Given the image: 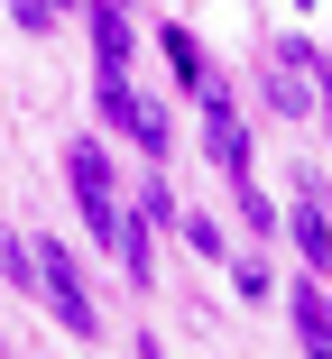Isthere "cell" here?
Segmentation results:
<instances>
[{
    "label": "cell",
    "mask_w": 332,
    "mask_h": 359,
    "mask_svg": "<svg viewBox=\"0 0 332 359\" xmlns=\"http://www.w3.org/2000/svg\"><path fill=\"white\" fill-rule=\"evenodd\" d=\"M204 148H213V166L231 175V184H249V129H240V111L204 83Z\"/></svg>",
    "instance_id": "3"
},
{
    "label": "cell",
    "mask_w": 332,
    "mask_h": 359,
    "mask_svg": "<svg viewBox=\"0 0 332 359\" xmlns=\"http://www.w3.org/2000/svg\"><path fill=\"white\" fill-rule=\"evenodd\" d=\"M268 102H277V111H296V120H305V111H314V83H268Z\"/></svg>",
    "instance_id": "13"
},
{
    "label": "cell",
    "mask_w": 332,
    "mask_h": 359,
    "mask_svg": "<svg viewBox=\"0 0 332 359\" xmlns=\"http://www.w3.org/2000/svg\"><path fill=\"white\" fill-rule=\"evenodd\" d=\"M93 93H102V111H111V120H120L129 138H139L148 157H166V111H157V102H148L139 83H129V74H120V83H93Z\"/></svg>",
    "instance_id": "2"
},
{
    "label": "cell",
    "mask_w": 332,
    "mask_h": 359,
    "mask_svg": "<svg viewBox=\"0 0 332 359\" xmlns=\"http://www.w3.org/2000/svg\"><path fill=\"white\" fill-rule=\"evenodd\" d=\"M84 19H93V55H102V83L129 74V19H120V0H84Z\"/></svg>",
    "instance_id": "4"
},
{
    "label": "cell",
    "mask_w": 332,
    "mask_h": 359,
    "mask_svg": "<svg viewBox=\"0 0 332 359\" xmlns=\"http://www.w3.org/2000/svg\"><path fill=\"white\" fill-rule=\"evenodd\" d=\"M166 55H175V74H185V83H204V55H194V37H185V28H166Z\"/></svg>",
    "instance_id": "10"
},
{
    "label": "cell",
    "mask_w": 332,
    "mask_h": 359,
    "mask_svg": "<svg viewBox=\"0 0 332 359\" xmlns=\"http://www.w3.org/2000/svg\"><path fill=\"white\" fill-rule=\"evenodd\" d=\"M185 240L204 249V258H222V249H231V240H222V222H204V212H194V222H185Z\"/></svg>",
    "instance_id": "12"
},
{
    "label": "cell",
    "mask_w": 332,
    "mask_h": 359,
    "mask_svg": "<svg viewBox=\"0 0 332 359\" xmlns=\"http://www.w3.org/2000/svg\"><path fill=\"white\" fill-rule=\"evenodd\" d=\"M296 332L314 359H332V295H314V285H296Z\"/></svg>",
    "instance_id": "7"
},
{
    "label": "cell",
    "mask_w": 332,
    "mask_h": 359,
    "mask_svg": "<svg viewBox=\"0 0 332 359\" xmlns=\"http://www.w3.org/2000/svg\"><path fill=\"white\" fill-rule=\"evenodd\" d=\"M65 184H74V203H111V148L102 138H74V148H65Z\"/></svg>",
    "instance_id": "5"
},
{
    "label": "cell",
    "mask_w": 332,
    "mask_h": 359,
    "mask_svg": "<svg viewBox=\"0 0 332 359\" xmlns=\"http://www.w3.org/2000/svg\"><path fill=\"white\" fill-rule=\"evenodd\" d=\"M0 359H10V341H0Z\"/></svg>",
    "instance_id": "14"
},
{
    "label": "cell",
    "mask_w": 332,
    "mask_h": 359,
    "mask_svg": "<svg viewBox=\"0 0 332 359\" xmlns=\"http://www.w3.org/2000/svg\"><path fill=\"white\" fill-rule=\"evenodd\" d=\"M286 240L305 249V267H332V222H323V203H314V194L286 212Z\"/></svg>",
    "instance_id": "6"
},
{
    "label": "cell",
    "mask_w": 332,
    "mask_h": 359,
    "mask_svg": "<svg viewBox=\"0 0 332 359\" xmlns=\"http://www.w3.org/2000/svg\"><path fill=\"white\" fill-rule=\"evenodd\" d=\"M37 295H46V313H55L65 332H84V341L102 332V313H93V295H84V267H74V249H55V240L37 249Z\"/></svg>",
    "instance_id": "1"
},
{
    "label": "cell",
    "mask_w": 332,
    "mask_h": 359,
    "mask_svg": "<svg viewBox=\"0 0 332 359\" xmlns=\"http://www.w3.org/2000/svg\"><path fill=\"white\" fill-rule=\"evenodd\" d=\"M129 222H139V231H157V222H175V194H166V175L139 194V212H129Z\"/></svg>",
    "instance_id": "9"
},
{
    "label": "cell",
    "mask_w": 332,
    "mask_h": 359,
    "mask_svg": "<svg viewBox=\"0 0 332 359\" xmlns=\"http://www.w3.org/2000/svg\"><path fill=\"white\" fill-rule=\"evenodd\" d=\"M10 10H19V28H28V37H46V28H55V10H65V0H10Z\"/></svg>",
    "instance_id": "11"
},
{
    "label": "cell",
    "mask_w": 332,
    "mask_h": 359,
    "mask_svg": "<svg viewBox=\"0 0 332 359\" xmlns=\"http://www.w3.org/2000/svg\"><path fill=\"white\" fill-rule=\"evenodd\" d=\"M0 276H10V285H37V258H28L19 231H0Z\"/></svg>",
    "instance_id": "8"
}]
</instances>
